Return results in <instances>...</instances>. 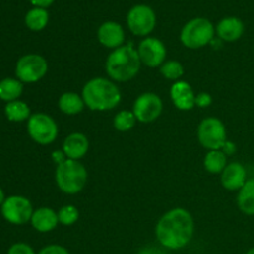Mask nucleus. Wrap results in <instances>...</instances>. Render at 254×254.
I'll return each instance as SVG.
<instances>
[{"mask_svg":"<svg viewBox=\"0 0 254 254\" xmlns=\"http://www.w3.org/2000/svg\"><path fill=\"white\" fill-rule=\"evenodd\" d=\"M211 103H212V97H211V94L202 92V93H198L196 96V106L198 108H207V107L211 106Z\"/></svg>","mask_w":254,"mask_h":254,"instance_id":"obj_30","label":"nucleus"},{"mask_svg":"<svg viewBox=\"0 0 254 254\" xmlns=\"http://www.w3.org/2000/svg\"><path fill=\"white\" fill-rule=\"evenodd\" d=\"M216 31H217L218 37L222 41H237V40H240L242 37L243 32H245V24L238 17H225V19H222L218 22L217 27H216Z\"/></svg>","mask_w":254,"mask_h":254,"instance_id":"obj_17","label":"nucleus"},{"mask_svg":"<svg viewBox=\"0 0 254 254\" xmlns=\"http://www.w3.org/2000/svg\"><path fill=\"white\" fill-rule=\"evenodd\" d=\"M57 215H59V222L64 226L74 225L79 218L78 210L73 205L62 206Z\"/></svg>","mask_w":254,"mask_h":254,"instance_id":"obj_27","label":"nucleus"},{"mask_svg":"<svg viewBox=\"0 0 254 254\" xmlns=\"http://www.w3.org/2000/svg\"><path fill=\"white\" fill-rule=\"evenodd\" d=\"M195 223L191 213L181 207L164 213L155 227L158 242L168 250H181L192 240Z\"/></svg>","mask_w":254,"mask_h":254,"instance_id":"obj_1","label":"nucleus"},{"mask_svg":"<svg viewBox=\"0 0 254 254\" xmlns=\"http://www.w3.org/2000/svg\"><path fill=\"white\" fill-rule=\"evenodd\" d=\"M98 41L103 45L104 47L108 49H118V47L123 46L124 39H126V34L124 30L118 22L114 21H107L99 26L98 32Z\"/></svg>","mask_w":254,"mask_h":254,"instance_id":"obj_14","label":"nucleus"},{"mask_svg":"<svg viewBox=\"0 0 254 254\" xmlns=\"http://www.w3.org/2000/svg\"><path fill=\"white\" fill-rule=\"evenodd\" d=\"M221 150H222L226 155L230 156V155H233V154L236 153V150H237V146H236L235 143L227 140L225 144H223V146L221 148Z\"/></svg>","mask_w":254,"mask_h":254,"instance_id":"obj_31","label":"nucleus"},{"mask_svg":"<svg viewBox=\"0 0 254 254\" xmlns=\"http://www.w3.org/2000/svg\"><path fill=\"white\" fill-rule=\"evenodd\" d=\"M84 107L86 104H84L82 96L74 93V92H66L59 99L60 111L67 116H76V114L81 113Z\"/></svg>","mask_w":254,"mask_h":254,"instance_id":"obj_19","label":"nucleus"},{"mask_svg":"<svg viewBox=\"0 0 254 254\" xmlns=\"http://www.w3.org/2000/svg\"><path fill=\"white\" fill-rule=\"evenodd\" d=\"M127 24L136 36H148L156 25L155 12L148 5H135L129 10Z\"/></svg>","mask_w":254,"mask_h":254,"instance_id":"obj_10","label":"nucleus"},{"mask_svg":"<svg viewBox=\"0 0 254 254\" xmlns=\"http://www.w3.org/2000/svg\"><path fill=\"white\" fill-rule=\"evenodd\" d=\"M215 27L210 20L205 17H195L183 27L180 40L188 49L197 50L210 45V42L215 39Z\"/></svg>","mask_w":254,"mask_h":254,"instance_id":"obj_5","label":"nucleus"},{"mask_svg":"<svg viewBox=\"0 0 254 254\" xmlns=\"http://www.w3.org/2000/svg\"><path fill=\"white\" fill-rule=\"evenodd\" d=\"M30 222L35 230L41 233L51 232L60 223L57 212L50 207H40L34 211Z\"/></svg>","mask_w":254,"mask_h":254,"instance_id":"obj_18","label":"nucleus"},{"mask_svg":"<svg viewBox=\"0 0 254 254\" xmlns=\"http://www.w3.org/2000/svg\"><path fill=\"white\" fill-rule=\"evenodd\" d=\"M170 97L174 106L180 111H191L196 106V94L185 81H178L171 86Z\"/></svg>","mask_w":254,"mask_h":254,"instance_id":"obj_13","label":"nucleus"},{"mask_svg":"<svg viewBox=\"0 0 254 254\" xmlns=\"http://www.w3.org/2000/svg\"><path fill=\"white\" fill-rule=\"evenodd\" d=\"M163 107V101L158 94L146 92L135 99L133 104V113L138 122L151 123L160 117Z\"/></svg>","mask_w":254,"mask_h":254,"instance_id":"obj_11","label":"nucleus"},{"mask_svg":"<svg viewBox=\"0 0 254 254\" xmlns=\"http://www.w3.org/2000/svg\"><path fill=\"white\" fill-rule=\"evenodd\" d=\"M246 254H254V247H253V248H251V250L248 251V252L246 253Z\"/></svg>","mask_w":254,"mask_h":254,"instance_id":"obj_37","label":"nucleus"},{"mask_svg":"<svg viewBox=\"0 0 254 254\" xmlns=\"http://www.w3.org/2000/svg\"><path fill=\"white\" fill-rule=\"evenodd\" d=\"M22 82L15 78H4L0 81V99L6 101L7 103L17 101L22 94Z\"/></svg>","mask_w":254,"mask_h":254,"instance_id":"obj_21","label":"nucleus"},{"mask_svg":"<svg viewBox=\"0 0 254 254\" xmlns=\"http://www.w3.org/2000/svg\"><path fill=\"white\" fill-rule=\"evenodd\" d=\"M52 158H54V161L57 165H60V164L64 163V160H67V156L64 155V151H55V153L52 154Z\"/></svg>","mask_w":254,"mask_h":254,"instance_id":"obj_32","label":"nucleus"},{"mask_svg":"<svg viewBox=\"0 0 254 254\" xmlns=\"http://www.w3.org/2000/svg\"><path fill=\"white\" fill-rule=\"evenodd\" d=\"M197 138L207 150H221L227 141V131L222 122L215 117L205 118L197 128Z\"/></svg>","mask_w":254,"mask_h":254,"instance_id":"obj_7","label":"nucleus"},{"mask_svg":"<svg viewBox=\"0 0 254 254\" xmlns=\"http://www.w3.org/2000/svg\"><path fill=\"white\" fill-rule=\"evenodd\" d=\"M6 200V198H5V195H4V191L1 190V189H0V206L2 205V203H4V201Z\"/></svg>","mask_w":254,"mask_h":254,"instance_id":"obj_36","label":"nucleus"},{"mask_svg":"<svg viewBox=\"0 0 254 254\" xmlns=\"http://www.w3.org/2000/svg\"><path fill=\"white\" fill-rule=\"evenodd\" d=\"M140 66L141 61L138 50L129 44L111 52L106 62V71L113 81L127 82L138 74Z\"/></svg>","mask_w":254,"mask_h":254,"instance_id":"obj_3","label":"nucleus"},{"mask_svg":"<svg viewBox=\"0 0 254 254\" xmlns=\"http://www.w3.org/2000/svg\"><path fill=\"white\" fill-rule=\"evenodd\" d=\"M247 180L246 168L237 161L227 164L221 174V184L228 191H240Z\"/></svg>","mask_w":254,"mask_h":254,"instance_id":"obj_15","label":"nucleus"},{"mask_svg":"<svg viewBox=\"0 0 254 254\" xmlns=\"http://www.w3.org/2000/svg\"><path fill=\"white\" fill-rule=\"evenodd\" d=\"M138 54L141 64L150 68H156L165 62L166 47L156 37H146L139 44Z\"/></svg>","mask_w":254,"mask_h":254,"instance_id":"obj_12","label":"nucleus"},{"mask_svg":"<svg viewBox=\"0 0 254 254\" xmlns=\"http://www.w3.org/2000/svg\"><path fill=\"white\" fill-rule=\"evenodd\" d=\"M7 254H35V251L26 243H15L9 248Z\"/></svg>","mask_w":254,"mask_h":254,"instance_id":"obj_28","label":"nucleus"},{"mask_svg":"<svg viewBox=\"0 0 254 254\" xmlns=\"http://www.w3.org/2000/svg\"><path fill=\"white\" fill-rule=\"evenodd\" d=\"M34 208L24 196H10L1 205V215L12 225H24L31 221Z\"/></svg>","mask_w":254,"mask_h":254,"instance_id":"obj_9","label":"nucleus"},{"mask_svg":"<svg viewBox=\"0 0 254 254\" xmlns=\"http://www.w3.org/2000/svg\"><path fill=\"white\" fill-rule=\"evenodd\" d=\"M222 42H223L222 40H221L220 37H218L217 40L213 39L212 41L210 42V45H211V46H212L215 50H218V49H221V47H222Z\"/></svg>","mask_w":254,"mask_h":254,"instance_id":"obj_35","label":"nucleus"},{"mask_svg":"<svg viewBox=\"0 0 254 254\" xmlns=\"http://www.w3.org/2000/svg\"><path fill=\"white\" fill-rule=\"evenodd\" d=\"M27 133L37 144L49 145L59 135V126L52 117L45 113H35L27 121Z\"/></svg>","mask_w":254,"mask_h":254,"instance_id":"obj_6","label":"nucleus"},{"mask_svg":"<svg viewBox=\"0 0 254 254\" xmlns=\"http://www.w3.org/2000/svg\"><path fill=\"white\" fill-rule=\"evenodd\" d=\"M47 71L49 64L44 57L36 54H29L17 61L15 73L19 81L24 83H35L44 78Z\"/></svg>","mask_w":254,"mask_h":254,"instance_id":"obj_8","label":"nucleus"},{"mask_svg":"<svg viewBox=\"0 0 254 254\" xmlns=\"http://www.w3.org/2000/svg\"><path fill=\"white\" fill-rule=\"evenodd\" d=\"M139 254H163L160 250H158V248L155 247H144L143 250H140V252Z\"/></svg>","mask_w":254,"mask_h":254,"instance_id":"obj_34","label":"nucleus"},{"mask_svg":"<svg viewBox=\"0 0 254 254\" xmlns=\"http://www.w3.org/2000/svg\"><path fill=\"white\" fill-rule=\"evenodd\" d=\"M237 205L245 215L254 216V178L248 179L238 191Z\"/></svg>","mask_w":254,"mask_h":254,"instance_id":"obj_20","label":"nucleus"},{"mask_svg":"<svg viewBox=\"0 0 254 254\" xmlns=\"http://www.w3.org/2000/svg\"><path fill=\"white\" fill-rule=\"evenodd\" d=\"M89 149L88 138L83 133H72L66 136L62 144V151L67 159L79 160L83 158Z\"/></svg>","mask_w":254,"mask_h":254,"instance_id":"obj_16","label":"nucleus"},{"mask_svg":"<svg viewBox=\"0 0 254 254\" xmlns=\"http://www.w3.org/2000/svg\"><path fill=\"white\" fill-rule=\"evenodd\" d=\"M55 180L62 192L67 195H76L81 192L88 180V173L79 160L67 159L57 165Z\"/></svg>","mask_w":254,"mask_h":254,"instance_id":"obj_4","label":"nucleus"},{"mask_svg":"<svg viewBox=\"0 0 254 254\" xmlns=\"http://www.w3.org/2000/svg\"><path fill=\"white\" fill-rule=\"evenodd\" d=\"M136 117L134 116L133 111H122L114 117L113 126L118 131H128L134 128L136 123Z\"/></svg>","mask_w":254,"mask_h":254,"instance_id":"obj_25","label":"nucleus"},{"mask_svg":"<svg viewBox=\"0 0 254 254\" xmlns=\"http://www.w3.org/2000/svg\"><path fill=\"white\" fill-rule=\"evenodd\" d=\"M39 254H69V252L66 250V248L62 247V246L50 245L42 248V250L39 252Z\"/></svg>","mask_w":254,"mask_h":254,"instance_id":"obj_29","label":"nucleus"},{"mask_svg":"<svg viewBox=\"0 0 254 254\" xmlns=\"http://www.w3.org/2000/svg\"><path fill=\"white\" fill-rule=\"evenodd\" d=\"M84 104L91 111H111L122 101V94L116 83L103 77H94L82 89Z\"/></svg>","mask_w":254,"mask_h":254,"instance_id":"obj_2","label":"nucleus"},{"mask_svg":"<svg viewBox=\"0 0 254 254\" xmlns=\"http://www.w3.org/2000/svg\"><path fill=\"white\" fill-rule=\"evenodd\" d=\"M49 22V12L44 7H34L25 16V24L32 31H41Z\"/></svg>","mask_w":254,"mask_h":254,"instance_id":"obj_23","label":"nucleus"},{"mask_svg":"<svg viewBox=\"0 0 254 254\" xmlns=\"http://www.w3.org/2000/svg\"><path fill=\"white\" fill-rule=\"evenodd\" d=\"M203 166L210 174H222L227 166V155L222 150H208L203 160Z\"/></svg>","mask_w":254,"mask_h":254,"instance_id":"obj_22","label":"nucleus"},{"mask_svg":"<svg viewBox=\"0 0 254 254\" xmlns=\"http://www.w3.org/2000/svg\"><path fill=\"white\" fill-rule=\"evenodd\" d=\"M160 73L165 77L166 79H170V81H180L181 77L184 76V67L180 62L174 61H165L160 66Z\"/></svg>","mask_w":254,"mask_h":254,"instance_id":"obj_26","label":"nucleus"},{"mask_svg":"<svg viewBox=\"0 0 254 254\" xmlns=\"http://www.w3.org/2000/svg\"><path fill=\"white\" fill-rule=\"evenodd\" d=\"M31 4H34L36 7H47L55 1V0H30Z\"/></svg>","mask_w":254,"mask_h":254,"instance_id":"obj_33","label":"nucleus"},{"mask_svg":"<svg viewBox=\"0 0 254 254\" xmlns=\"http://www.w3.org/2000/svg\"><path fill=\"white\" fill-rule=\"evenodd\" d=\"M5 116L10 122H24L31 117L30 107L22 101H12L5 106Z\"/></svg>","mask_w":254,"mask_h":254,"instance_id":"obj_24","label":"nucleus"}]
</instances>
